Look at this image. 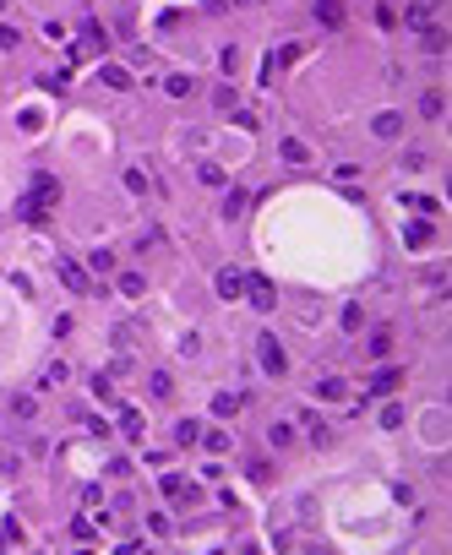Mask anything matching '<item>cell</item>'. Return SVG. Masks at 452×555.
Segmentation results:
<instances>
[{
	"label": "cell",
	"instance_id": "6da1fadb",
	"mask_svg": "<svg viewBox=\"0 0 452 555\" xmlns=\"http://www.w3.org/2000/svg\"><path fill=\"white\" fill-rule=\"evenodd\" d=\"M256 359H262V370H267V376H284V370H289V354L278 349V338H273V332H262V338H256Z\"/></svg>",
	"mask_w": 452,
	"mask_h": 555
},
{
	"label": "cell",
	"instance_id": "7a4b0ae2",
	"mask_svg": "<svg viewBox=\"0 0 452 555\" xmlns=\"http://www.w3.org/2000/svg\"><path fill=\"white\" fill-rule=\"evenodd\" d=\"M27 202H38V207H44V213H49V207H55V202H60V185H55V180H49V174H33V185H27Z\"/></svg>",
	"mask_w": 452,
	"mask_h": 555
},
{
	"label": "cell",
	"instance_id": "3957f363",
	"mask_svg": "<svg viewBox=\"0 0 452 555\" xmlns=\"http://www.w3.org/2000/svg\"><path fill=\"white\" fill-rule=\"evenodd\" d=\"M245 294H251V305H256V311H273V305H278V294H273V283H267V278H256V272L245 278Z\"/></svg>",
	"mask_w": 452,
	"mask_h": 555
},
{
	"label": "cell",
	"instance_id": "277c9868",
	"mask_svg": "<svg viewBox=\"0 0 452 555\" xmlns=\"http://www.w3.org/2000/svg\"><path fill=\"white\" fill-rule=\"evenodd\" d=\"M218 294H224V300H245V272H240V267H224V272H218Z\"/></svg>",
	"mask_w": 452,
	"mask_h": 555
},
{
	"label": "cell",
	"instance_id": "5b68a950",
	"mask_svg": "<svg viewBox=\"0 0 452 555\" xmlns=\"http://www.w3.org/2000/svg\"><path fill=\"white\" fill-rule=\"evenodd\" d=\"M398 387H403V370L387 365V370H376V381H371V397H392Z\"/></svg>",
	"mask_w": 452,
	"mask_h": 555
},
{
	"label": "cell",
	"instance_id": "8992f818",
	"mask_svg": "<svg viewBox=\"0 0 452 555\" xmlns=\"http://www.w3.org/2000/svg\"><path fill=\"white\" fill-rule=\"evenodd\" d=\"M60 283L71 289V294H87L93 283H87V267H76V261H60Z\"/></svg>",
	"mask_w": 452,
	"mask_h": 555
},
{
	"label": "cell",
	"instance_id": "52a82bcc",
	"mask_svg": "<svg viewBox=\"0 0 452 555\" xmlns=\"http://www.w3.org/2000/svg\"><path fill=\"white\" fill-rule=\"evenodd\" d=\"M414 33H420V44H425V49H447V27H442V22H420Z\"/></svg>",
	"mask_w": 452,
	"mask_h": 555
},
{
	"label": "cell",
	"instance_id": "ba28073f",
	"mask_svg": "<svg viewBox=\"0 0 452 555\" xmlns=\"http://www.w3.org/2000/svg\"><path fill=\"white\" fill-rule=\"evenodd\" d=\"M98 49H104V27H98V22H87V27H82V49H76V55H98Z\"/></svg>",
	"mask_w": 452,
	"mask_h": 555
},
{
	"label": "cell",
	"instance_id": "9c48e42d",
	"mask_svg": "<svg viewBox=\"0 0 452 555\" xmlns=\"http://www.w3.org/2000/svg\"><path fill=\"white\" fill-rule=\"evenodd\" d=\"M316 22L338 27V22H343V0H316Z\"/></svg>",
	"mask_w": 452,
	"mask_h": 555
},
{
	"label": "cell",
	"instance_id": "30bf717a",
	"mask_svg": "<svg viewBox=\"0 0 452 555\" xmlns=\"http://www.w3.org/2000/svg\"><path fill=\"white\" fill-rule=\"evenodd\" d=\"M158 490H163L169 501H185V495H191V484H185L180 474H163V479H158Z\"/></svg>",
	"mask_w": 452,
	"mask_h": 555
},
{
	"label": "cell",
	"instance_id": "8fae6325",
	"mask_svg": "<svg viewBox=\"0 0 452 555\" xmlns=\"http://www.w3.org/2000/svg\"><path fill=\"white\" fill-rule=\"evenodd\" d=\"M392 354V327H376L371 332V359H387Z\"/></svg>",
	"mask_w": 452,
	"mask_h": 555
},
{
	"label": "cell",
	"instance_id": "7c38bea8",
	"mask_svg": "<svg viewBox=\"0 0 452 555\" xmlns=\"http://www.w3.org/2000/svg\"><path fill=\"white\" fill-rule=\"evenodd\" d=\"M120 430H126V441H142V414L137 408H120Z\"/></svg>",
	"mask_w": 452,
	"mask_h": 555
},
{
	"label": "cell",
	"instance_id": "4fadbf2b",
	"mask_svg": "<svg viewBox=\"0 0 452 555\" xmlns=\"http://www.w3.org/2000/svg\"><path fill=\"white\" fill-rule=\"evenodd\" d=\"M403 239H409V250H420V245H431V224H409V229H403Z\"/></svg>",
	"mask_w": 452,
	"mask_h": 555
},
{
	"label": "cell",
	"instance_id": "5bb4252c",
	"mask_svg": "<svg viewBox=\"0 0 452 555\" xmlns=\"http://www.w3.org/2000/svg\"><path fill=\"white\" fill-rule=\"evenodd\" d=\"M398 131H403V120H398L392 109H387V115H376V137H398Z\"/></svg>",
	"mask_w": 452,
	"mask_h": 555
},
{
	"label": "cell",
	"instance_id": "9a60e30c",
	"mask_svg": "<svg viewBox=\"0 0 452 555\" xmlns=\"http://www.w3.org/2000/svg\"><path fill=\"white\" fill-rule=\"evenodd\" d=\"M196 180H202V185H224V169H218V163H196Z\"/></svg>",
	"mask_w": 452,
	"mask_h": 555
},
{
	"label": "cell",
	"instance_id": "2e32d148",
	"mask_svg": "<svg viewBox=\"0 0 452 555\" xmlns=\"http://www.w3.org/2000/svg\"><path fill=\"white\" fill-rule=\"evenodd\" d=\"M16 213H22V224H44V218H49V213H44L38 202H27V196H22V207H16Z\"/></svg>",
	"mask_w": 452,
	"mask_h": 555
},
{
	"label": "cell",
	"instance_id": "e0dca14e",
	"mask_svg": "<svg viewBox=\"0 0 452 555\" xmlns=\"http://www.w3.org/2000/svg\"><path fill=\"white\" fill-rule=\"evenodd\" d=\"M213 408H218L224 419H229V414H240V392H218V397H213Z\"/></svg>",
	"mask_w": 452,
	"mask_h": 555
},
{
	"label": "cell",
	"instance_id": "ac0fdd59",
	"mask_svg": "<svg viewBox=\"0 0 452 555\" xmlns=\"http://www.w3.org/2000/svg\"><path fill=\"white\" fill-rule=\"evenodd\" d=\"M98 82H104V87H131V77H126L120 66H104V77H98Z\"/></svg>",
	"mask_w": 452,
	"mask_h": 555
},
{
	"label": "cell",
	"instance_id": "d6986e66",
	"mask_svg": "<svg viewBox=\"0 0 452 555\" xmlns=\"http://www.w3.org/2000/svg\"><path fill=\"white\" fill-rule=\"evenodd\" d=\"M284 163H305V142H295V137H284Z\"/></svg>",
	"mask_w": 452,
	"mask_h": 555
},
{
	"label": "cell",
	"instance_id": "ffe728a7",
	"mask_svg": "<svg viewBox=\"0 0 452 555\" xmlns=\"http://www.w3.org/2000/svg\"><path fill=\"white\" fill-rule=\"evenodd\" d=\"M420 109H425L431 120H442V93H425V98H420Z\"/></svg>",
	"mask_w": 452,
	"mask_h": 555
},
{
	"label": "cell",
	"instance_id": "44dd1931",
	"mask_svg": "<svg viewBox=\"0 0 452 555\" xmlns=\"http://www.w3.org/2000/svg\"><path fill=\"white\" fill-rule=\"evenodd\" d=\"M224 213H229V218H240V213H245V191H229V202H224Z\"/></svg>",
	"mask_w": 452,
	"mask_h": 555
},
{
	"label": "cell",
	"instance_id": "7402d4cb",
	"mask_svg": "<svg viewBox=\"0 0 452 555\" xmlns=\"http://www.w3.org/2000/svg\"><path fill=\"white\" fill-rule=\"evenodd\" d=\"M163 87H169V98H185V93H191V77H169Z\"/></svg>",
	"mask_w": 452,
	"mask_h": 555
},
{
	"label": "cell",
	"instance_id": "603a6c76",
	"mask_svg": "<svg viewBox=\"0 0 452 555\" xmlns=\"http://www.w3.org/2000/svg\"><path fill=\"white\" fill-rule=\"evenodd\" d=\"M343 327H349V332H360V327H365V311H360V305H349V311H343Z\"/></svg>",
	"mask_w": 452,
	"mask_h": 555
},
{
	"label": "cell",
	"instance_id": "cb8c5ba5",
	"mask_svg": "<svg viewBox=\"0 0 452 555\" xmlns=\"http://www.w3.org/2000/svg\"><path fill=\"white\" fill-rule=\"evenodd\" d=\"M174 441H180V447H191V441H196V425H191V419H180V430H174Z\"/></svg>",
	"mask_w": 452,
	"mask_h": 555
},
{
	"label": "cell",
	"instance_id": "d4e9b609",
	"mask_svg": "<svg viewBox=\"0 0 452 555\" xmlns=\"http://www.w3.org/2000/svg\"><path fill=\"white\" fill-rule=\"evenodd\" d=\"M0 49H16V27H5V22H0Z\"/></svg>",
	"mask_w": 452,
	"mask_h": 555
}]
</instances>
